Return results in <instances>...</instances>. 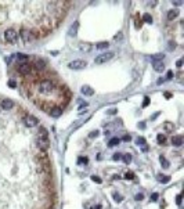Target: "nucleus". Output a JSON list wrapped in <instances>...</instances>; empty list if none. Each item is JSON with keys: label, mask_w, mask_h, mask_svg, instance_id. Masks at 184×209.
I'll return each mask as SVG.
<instances>
[{"label": "nucleus", "mask_w": 184, "mask_h": 209, "mask_svg": "<svg viewBox=\"0 0 184 209\" xmlns=\"http://www.w3.org/2000/svg\"><path fill=\"white\" fill-rule=\"evenodd\" d=\"M53 89H54V84H53L50 80H43V82H40V84H39V91L43 94L51 93Z\"/></svg>", "instance_id": "1"}, {"label": "nucleus", "mask_w": 184, "mask_h": 209, "mask_svg": "<svg viewBox=\"0 0 184 209\" xmlns=\"http://www.w3.org/2000/svg\"><path fill=\"white\" fill-rule=\"evenodd\" d=\"M112 57H114V53L112 51L104 53V54H98V56L94 58V63L96 64H104V63H107V61H110Z\"/></svg>", "instance_id": "2"}, {"label": "nucleus", "mask_w": 184, "mask_h": 209, "mask_svg": "<svg viewBox=\"0 0 184 209\" xmlns=\"http://www.w3.org/2000/svg\"><path fill=\"white\" fill-rule=\"evenodd\" d=\"M86 65H87V63L86 61H83V60H75V61H71V63L68 64V67L71 69H84L86 68Z\"/></svg>", "instance_id": "3"}, {"label": "nucleus", "mask_w": 184, "mask_h": 209, "mask_svg": "<svg viewBox=\"0 0 184 209\" xmlns=\"http://www.w3.org/2000/svg\"><path fill=\"white\" fill-rule=\"evenodd\" d=\"M4 37L7 42L10 43H15L17 39H18V35H17V31H14V29H7V31L4 32Z\"/></svg>", "instance_id": "4"}, {"label": "nucleus", "mask_w": 184, "mask_h": 209, "mask_svg": "<svg viewBox=\"0 0 184 209\" xmlns=\"http://www.w3.org/2000/svg\"><path fill=\"white\" fill-rule=\"evenodd\" d=\"M31 65L28 63H18V65H17V71L20 73H22V75H29L31 73Z\"/></svg>", "instance_id": "5"}, {"label": "nucleus", "mask_w": 184, "mask_h": 209, "mask_svg": "<svg viewBox=\"0 0 184 209\" xmlns=\"http://www.w3.org/2000/svg\"><path fill=\"white\" fill-rule=\"evenodd\" d=\"M21 37L24 43H32L35 40V36H33V33L31 31H28V29H22L21 31Z\"/></svg>", "instance_id": "6"}, {"label": "nucleus", "mask_w": 184, "mask_h": 209, "mask_svg": "<svg viewBox=\"0 0 184 209\" xmlns=\"http://www.w3.org/2000/svg\"><path fill=\"white\" fill-rule=\"evenodd\" d=\"M24 122H25V125L28 126V127H35V126L39 125V120H37L36 116H33V115H28L24 119Z\"/></svg>", "instance_id": "7"}, {"label": "nucleus", "mask_w": 184, "mask_h": 209, "mask_svg": "<svg viewBox=\"0 0 184 209\" xmlns=\"http://www.w3.org/2000/svg\"><path fill=\"white\" fill-rule=\"evenodd\" d=\"M36 146H37V148H39V150L46 151L48 147H50V141H48V139H37Z\"/></svg>", "instance_id": "8"}, {"label": "nucleus", "mask_w": 184, "mask_h": 209, "mask_svg": "<svg viewBox=\"0 0 184 209\" xmlns=\"http://www.w3.org/2000/svg\"><path fill=\"white\" fill-rule=\"evenodd\" d=\"M0 107H1V110H11L13 107H14V103H13V100L10 99H4L3 101H1V104H0Z\"/></svg>", "instance_id": "9"}, {"label": "nucleus", "mask_w": 184, "mask_h": 209, "mask_svg": "<svg viewBox=\"0 0 184 209\" xmlns=\"http://www.w3.org/2000/svg\"><path fill=\"white\" fill-rule=\"evenodd\" d=\"M50 115H51L53 118H60V116L63 115V110H61L60 107H55V108H53V110L50 111Z\"/></svg>", "instance_id": "10"}, {"label": "nucleus", "mask_w": 184, "mask_h": 209, "mask_svg": "<svg viewBox=\"0 0 184 209\" xmlns=\"http://www.w3.org/2000/svg\"><path fill=\"white\" fill-rule=\"evenodd\" d=\"M172 144L176 147H180L183 144V137L181 136H173L172 137Z\"/></svg>", "instance_id": "11"}, {"label": "nucleus", "mask_w": 184, "mask_h": 209, "mask_svg": "<svg viewBox=\"0 0 184 209\" xmlns=\"http://www.w3.org/2000/svg\"><path fill=\"white\" fill-rule=\"evenodd\" d=\"M80 91H82V94H84V96H93V94H94V90L91 89L90 86H83Z\"/></svg>", "instance_id": "12"}, {"label": "nucleus", "mask_w": 184, "mask_h": 209, "mask_svg": "<svg viewBox=\"0 0 184 209\" xmlns=\"http://www.w3.org/2000/svg\"><path fill=\"white\" fill-rule=\"evenodd\" d=\"M154 69L157 72H162L163 69H165V65H163L162 61H157V63H154Z\"/></svg>", "instance_id": "13"}, {"label": "nucleus", "mask_w": 184, "mask_h": 209, "mask_svg": "<svg viewBox=\"0 0 184 209\" xmlns=\"http://www.w3.org/2000/svg\"><path fill=\"white\" fill-rule=\"evenodd\" d=\"M177 15H179V11H177V10H170L168 13V20H169V21H173Z\"/></svg>", "instance_id": "14"}, {"label": "nucleus", "mask_w": 184, "mask_h": 209, "mask_svg": "<svg viewBox=\"0 0 184 209\" xmlns=\"http://www.w3.org/2000/svg\"><path fill=\"white\" fill-rule=\"evenodd\" d=\"M163 129L166 132H173L174 130L173 122H165V123H163Z\"/></svg>", "instance_id": "15"}, {"label": "nucleus", "mask_w": 184, "mask_h": 209, "mask_svg": "<svg viewBox=\"0 0 184 209\" xmlns=\"http://www.w3.org/2000/svg\"><path fill=\"white\" fill-rule=\"evenodd\" d=\"M35 67H36L37 69H43L46 67V61H44V60H36V61H35Z\"/></svg>", "instance_id": "16"}, {"label": "nucleus", "mask_w": 184, "mask_h": 209, "mask_svg": "<svg viewBox=\"0 0 184 209\" xmlns=\"http://www.w3.org/2000/svg\"><path fill=\"white\" fill-rule=\"evenodd\" d=\"M15 58L18 60V61H21V63H26V60H28V56L22 54V53H18V54L15 56Z\"/></svg>", "instance_id": "17"}, {"label": "nucleus", "mask_w": 184, "mask_h": 209, "mask_svg": "<svg viewBox=\"0 0 184 209\" xmlns=\"http://www.w3.org/2000/svg\"><path fill=\"white\" fill-rule=\"evenodd\" d=\"M37 136H39V139H47V130L46 129H39V133H37Z\"/></svg>", "instance_id": "18"}, {"label": "nucleus", "mask_w": 184, "mask_h": 209, "mask_svg": "<svg viewBox=\"0 0 184 209\" xmlns=\"http://www.w3.org/2000/svg\"><path fill=\"white\" fill-rule=\"evenodd\" d=\"M163 54H157V56H152V57H150V60L151 61H154V63H157V61H162L163 60Z\"/></svg>", "instance_id": "19"}, {"label": "nucleus", "mask_w": 184, "mask_h": 209, "mask_svg": "<svg viewBox=\"0 0 184 209\" xmlns=\"http://www.w3.org/2000/svg\"><path fill=\"white\" fill-rule=\"evenodd\" d=\"M158 180L162 182V183H168L169 180H170V177H169V176H165V175H158Z\"/></svg>", "instance_id": "20"}, {"label": "nucleus", "mask_w": 184, "mask_h": 209, "mask_svg": "<svg viewBox=\"0 0 184 209\" xmlns=\"http://www.w3.org/2000/svg\"><path fill=\"white\" fill-rule=\"evenodd\" d=\"M143 20H144V22H147V24H151V22H152V17H151V14L145 13V14L143 15Z\"/></svg>", "instance_id": "21"}, {"label": "nucleus", "mask_w": 184, "mask_h": 209, "mask_svg": "<svg viewBox=\"0 0 184 209\" xmlns=\"http://www.w3.org/2000/svg\"><path fill=\"white\" fill-rule=\"evenodd\" d=\"M136 143H137V146L144 147V146H145V139H144V137H138V139L136 140ZM144 150H147V148L144 147Z\"/></svg>", "instance_id": "22"}, {"label": "nucleus", "mask_w": 184, "mask_h": 209, "mask_svg": "<svg viewBox=\"0 0 184 209\" xmlns=\"http://www.w3.org/2000/svg\"><path fill=\"white\" fill-rule=\"evenodd\" d=\"M108 46H110V43H107V42H101L97 44V49L98 50H104V49H108Z\"/></svg>", "instance_id": "23"}, {"label": "nucleus", "mask_w": 184, "mask_h": 209, "mask_svg": "<svg viewBox=\"0 0 184 209\" xmlns=\"http://www.w3.org/2000/svg\"><path fill=\"white\" fill-rule=\"evenodd\" d=\"M119 139H116V137H114V139H111V141H110V147H115V146H118L119 144Z\"/></svg>", "instance_id": "24"}, {"label": "nucleus", "mask_w": 184, "mask_h": 209, "mask_svg": "<svg viewBox=\"0 0 184 209\" xmlns=\"http://www.w3.org/2000/svg\"><path fill=\"white\" fill-rule=\"evenodd\" d=\"M76 29H78V22H75V25L71 26V31H69V35H76Z\"/></svg>", "instance_id": "25"}, {"label": "nucleus", "mask_w": 184, "mask_h": 209, "mask_svg": "<svg viewBox=\"0 0 184 209\" xmlns=\"http://www.w3.org/2000/svg\"><path fill=\"white\" fill-rule=\"evenodd\" d=\"M122 159H123V162H125V163H130L131 162V155H129V154H125V155L122 157Z\"/></svg>", "instance_id": "26"}, {"label": "nucleus", "mask_w": 184, "mask_h": 209, "mask_svg": "<svg viewBox=\"0 0 184 209\" xmlns=\"http://www.w3.org/2000/svg\"><path fill=\"white\" fill-rule=\"evenodd\" d=\"M159 161H161V163L163 165V167H169V161L165 157H161L159 158Z\"/></svg>", "instance_id": "27"}, {"label": "nucleus", "mask_w": 184, "mask_h": 209, "mask_svg": "<svg viewBox=\"0 0 184 209\" xmlns=\"http://www.w3.org/2000/svg\"><path fill=\"white\" fill-rule=\"evenodd\" d=\"M157 140H158V143H159V144H163V143L166 141V137L163 136V134H158V136H157Z\"/></svg>", "instance_id": "28"}, {"label": "nucleus", "mask_w": 184, "mask_h": 209, "mask_svg": "<svg viewBox=\"0 0 184 209\" xmlns=\"http://www.w3.org/2000/svg\"><path fill=\"white\" fill-rule=\"evenodd\" d=\"M112 197H114V201H115V202H122V197L119 195V194L114 193V195H112Z\"/></svg>", "instance_id": "29"}, {"label": "nucleus", "mask_w": 184, "mask_h": 209, "mask_svg": "<svg viewBox=\"0 0 184 209\" xmlns=\"http://www.w3.org/2000/svg\"><path fill=\"white\" fill-rule=\"evenodd\" d=\"M125 179H127V180H129V179H130V180H131V179H134V173H133V172H127L126 175H125Z\"/></svg>", "instance_id": "30"}, {"label": "nucleus", "mask_w": 184, "mask_h": 209, "mask_svg": "<svg viewBox=\"0 0 184 209\" xmlns=\"http://www.w3.org/2000/svg\"><path fill=\"white\" fill-rule=\"evenodd\" d=\"M79 165H83V163H87V158H79L78 159Z\"/></svg>", "instance_id": "31"}, {"label": "nucleus", "mask_w": 184, "mask_h": 209, "mask_svg": "<svg viewBox=\"0 0 184 209\" xmlns=\"http://www.w3.org/2000/svg\"><path fill=\"white\" fill-rule=\"evenodd\" d=\"M91 180H93V182H96V183H101V179L97 177V176H91Z\"/></svg>", "instance_id": "32"}, {"label": "nucleus", "mask_w": 184, "mask_h": 209, "mask_svg": "<svg viewBox=\"0 0 184 209\" xmlns=\"http://www.w3.org/2000/svg\"><path fill=\"white\" fill-rule=\"evenodd\" d=\"M151 201H154V202H155V201H158V194L157 193H154L152 195H151Z\"/></svg>", "instance_id": "33"}, {"label": "nucleus", "mask_w": 184, "mask_h": 209, "mask_svg": "<svg viewBox=\"0 0 184 209\" xmlns=\"http://www.w3.org/2000/svg\"><path fill=\"white\" fill-rule=\"evenodd\" d=\"M119 159H122V155L121 154H115L114 155V161H119Z\"/></svg>", "instance_id": "34"}, {"label": "nucleus", "mask_w": 184, "mask_h": 209, "mask_svg": "<svg viewBox=\"0 0 184 209\" xmlns=\"http://www.w3.org/2000/svg\"><path fill=\"white\" fill-rule=\"evenodd\" d=\"M143 198H144V195H143V194H137L136 195V201H143Z\"/></svg>", "instance_id": "35"}, {"label": "nucleus", "mask_w": 184, "mask_h": 209, "mask_svg": "<svg viewBox=\"0 0 184 209\" xmlns=\"http://www.w3.org/2000/svg\"><path fill=\"white\" fill-rule=\"evenodd\" d=\"M176 65H177V68H181V67H183V60H179V61L176 63Z\"/></svg>", "instance_id": "36"}, {"label": "nucleus", "mask_w": 184, "mask_h": 209, "mask_svg": "<svg viewBox=\"0 0 184 209\" xmlns=\"http://www.w3.org/2000/svg\"><path fill=\"white\" fill-rule=\"evenodd\" d=\"M8 84H10V87H13V89H14V87H15L17 84H15V82H14V80H8Z\"/></svg>", "instance_id": "37"}, {"label": "nucleus", "mask_w": 184, "mask_h": 209, "mask_svg": "<svg viewBox=\"0 0 184 209\" xmlns=\"http://www.w3.org/2000/svg\"><path fill=\"white\" fill-rule=\"evenodd\" d=\"M148 104H150V99H148V97H145V100H144V104H143V105H144V107H147Z\"/></svg>", "instance_id": "38"}, {"label": "nucleus", "mask_w": 184, "mask_h": 209, "mask_svg": "<svg viewBox=\"0 0 184 209\" xmlns=\"http://www.w3.org/2000/svg\"><path fill=\"white\" fill-rule=\"evenodd\" d=\"M98 136V132L96 130V132H93V133H91V134H90V137H97Z\"/></svg>", "instance_id": "39"}, {"label": "nucleus", "mask_w": 184, "mask_h": 209, "mask_svg": "<svg viewBox=\"0 0 184 209\" xmlns=\"http://www.w3.org/2000/svg\"><path fill=\"white\" fill-rule=\"evenodd\" d=\"M176 202H177V204H181V195H177V199H176Z\"/></svg>", "instance_id": "40"}, {"label": "nucleus", "mask_w": 184, "mask_h": 209, "mask_svg": "<svg viewBox=\"0 0 184 209\" xmlns=\"http://www.w3.org/2000/svg\"><path fill=\"white\" fill-rule=\"evenodd\" d=\"M108 114H111V115H114V114H116V110H114V108H112V110H110V111H108Z\"/></svg>", "instance_id": "41"}, {"label": "nucleus", "mask_w": 184, "mask_h": 209, "mask_svg": "<svg viewBox=\"0 0 184 209\" xmlns=\"http://www.w3.org/2000/svg\"><path fill=\"white\" fill-rule=\"evenodd\" d=\"M172 76H173V72H172V71H169L168 72V79H172Z\"/></svg>", "instance_id": "42"}, {"label": "nucleus", "mask_w": 184, "mask_h": 209, "mask_svg": "<svg viewBox=\"0 0 184 209\" xmlns=\"http://www.w3.org/2000/svg\"><path fill=\"white\" fill-rule=\"evenodd\" d=\"M181 4H183L181 1H174V6H181Z\"/></svg>", "instance_id": "43"}, {"label": "nucleus", "mask_w": 184, "mask_h": 209, "mask_svg": "<svg viewBox=\"0 0 184 209\" xmlns=\"http://www.w3.org/2000/svg\"><path fill=\"white\" fill-rule=\"evenodd\" d=\"M93 209H94V208H93Z\"/></svg>", "instance_id": "44"}]
</instances>
